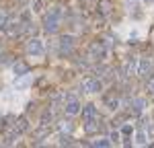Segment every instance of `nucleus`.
<instances>
[{"instance_id":"1","label":"nucleus","mask_w":154,"mask_h":148,"mask_svg":"<svg viewBox=\"0 0 154 148\" xmlns=\"http://www.w3.org/2000/svg\"><path fill=\"white\" fill-rule=\"evenodd\" d=\"M60 25V11H51L45 17V31H49V33H54L56 29H58Z\"/></svg>"},{"instance_id":"2","label":"nucleus","mask_w":154,"mask_h":148,"mask_svg":"<svg viewBox=\"0 0 154 148\" xmlns=\"http://www.w3.org/2000/svg\"><path fill=\"white\" fill-rule=\"evenodd\" d=\"M152 70V62L148 58H140L138 60V68H136V74L138 76H148V72Z\"/></svg>"},{"instance_id":"3","label":"nucleus","mask_w":154,"mask_h":148,"mask_svg":"<svg viewBox=\"0 0 154 148\" xmlns=\"http://www.w3.org/2000/svg\"><path fill=\"white\" fill-rule=\"evenodd\" d=\"M82 91L84 93H99L101 91V82L97 78H84L82 80Z\"/></svg>"},{"instance_id":"4","label":"nucleus","mask_w":154,"mask_h":148,"mask_svg":"<svg viewBox=\"0 0 154 148\" xmlns=\"http://www.w3.org/2000/svg\"><path fill=\"white\" fill-rule=\"evenodd\" d=\"M27 51H29L31 56H41V54H43L41 41H39V39H31V41L27 43Z\"/></svg>"},{"instance_id":"5","label":"nucleus","mask_w":154,"mask_h":148,"mask_svg":"<svg viewBox=\"0 0 154 148\" xmlns=\"http://www.w3.org/2000/svg\"><path fill=\"white\" fill-rule=\"evenodd\" d=\"M66 111H68L70 115H76V113L80 111V103H78L76 99H70V101L66 103Z\"/></svg>"},{"instance_id":"6","label":"nucleus","mask_w":154,"mask_h":148,"mask_svg":"<svg viewBox=\"0 0 154 148\" xmlns=\"http://www.w3.org/2000/svg\"><path fill=\"white\" fill-rule=\"evenodd\" d=\"M82 117L86 119V122H88V119H95L97 117V107L95 105H86V107L82 109Z\"/></svg>"},{"instance_id":"7","label":"nucleus","mask_w":154,"mask_h":148,"mask_svg":"<svg viewBox=\"0 0 154 148\" xmlns=\"http://www.w3.org/2000/svg\"><path fill=\"white\" fill-rule=\"evenodd\" d=\"M60 49H62V54H70L72 51V37H62Z\"/></svg>"},{"instance_id":"8","label":"nucleus","mask_w":154,"mask_h":148,"mask_svg":"<svg viewBox=\"0 0 154 148\" xmlns=\"http://www.w3.org/2000/svg\"><path fill=\"white\" fill-rule=\"evenodd\" d=\"M14 74H17V76L29 74V68H27V64H25V62H17V64H14Z\"/></svg>"},{"instance_id":"9","label":"nucleus","mask_w":154,"mask_h":148,"mask_svg":"<svg viewBox=\"0 0 154 148\" xmlns=\"http://www.w3.org/2000/svg\"><path fill=\"white\" fill-rule=\"evenodd\" d=\"M84 130H86L88 134H95L97 130H99V123H97L95 119H88V122H86V125H84Z\"/></svg>"},{"instance_id":"10","label":"nucleus","mask_w":154,"mask_h":148,"mask_svg":"<svg viewBox=\"0 0 154 148\" xmlns=\"http://www.w3.org/2000/svg\"><path fill=\"white\" fill-rule=\"evenodd\" d=\"M144 105H146V103H144V99H134V101H131V107H134L136 113H140V111L144 109Z\"/></svg>"},{"instance_id":"11","label":"nucleus","mask_w":154,"mask_h":148,"mask_svg":"<svg viewBox=\"0 0 154 148\" xmlns=\"http://www.w3.org/2000/svg\"><path fill=\"white\" fill-rule=\"evenodd\" d=\"M103 51H105V49H103L101 43H93V45H91V54H93V56H103Z\"/></svg>"},{"instance_id":"12","label":"nucleus","mask_w":154,"mask_h":148,"mask_svg":"<svg viewBox=\"0 0 154 148\" xmlns=\"http://www.w3.org/2000/svg\"><path fill=\"white\" fill-rule=\"evenodd\" d=\"M14 128H17V130H19V132H25V130H27V122H25L23 117H21V119H19V122L14 123Z\"/></svg>"},{"instance_id":"13","label":"nucleus","mask_w":154,"mask_h":148,"mask_svg":"<svg viewBox=\"0 0 154 148\" xmlns=\"http://www.w3.org/2000/svg\"><path fill=\"white\" fill-rule=\"evenodd\" d=\"M60 130L62 132H72V122H62L60 123Z\"/></svg>"},{"instance_id":"14","label":"nucleus","mask_w":154,"mask_h":148,"mask_svg":"<svg viewBox=\"0 0 154 148\" xmlns=\"http://www.w3.org/2000/svg\"><path fill=\"white\" fill-rule=\"evenodd\" d=\"M148 140H146V132H140L138 134V144H146Z\"/></svg>"},{"instance_id":"15","label":"nucleus","mask_w":154,"mask_h":148,"mask_svg":"<svg viewBox=\"0 0 154 148\" xmlns=\"http://www.w3.org/2000/svg\"><path fill=\"white\" fill-rule=\"evenodd\" d=\"M31 6H33V11H35V12L41 11V2H39V0H33V2H31Z\"/></svg>"},{"instance_id":"16","label":"nucleus","mask_w":154,"mask_h":148,"mask_svg":"<svg viewBox=\"0 0 154 148\" xmlns=\"http://www.w3.org/2000/svg\"><path fill=\"white\" fill-rule=\"evenodd\" d=\"M99 6H101V11H103V12H107V11H109V6H111V4H109L107 0H101V4H99Z\"/></svg>"},{"instance_id":"17","label":"nucleus","mask_w":154,"mask_h":148,"mask_svg":"<svg viewBox=\"0 0 154 148\" xmlns=\"http://www.w3.org/2000/svg\"><path fill=\"white\" fill-rule=\"evenodd\" d=\"M107 103H109V107H111V109H115V107L119 105V101H117V99H109Z\"/></svg>"},{"instance_id":"18","label":"nucleus","mask_w":154,"mask_h":148,"mask_svg":"<svg viewBox=\"0 0 154 148\" xmlns=\"http://www.w3.org/2000/svg\"><path fill=\"white\" fill-rule=\"evenodd\" d=\"M109 144H111L109 140H97L95 142V146H109Z\"/></svg>"},{"instance_id":"19","label":"nucleus","mask_w":154,"mask_h":148,"mask_svg":"<svg viewBox=\"0 0 154 148\" xmlns=\"http://www.w3.org/2000/svg\"><path fill=\"white\" fill-rule=\"evenodd\" d=\"M148 91H150V93H154V76L148 80Z\"/></svg>"},{"instance_id":"20","label":"nucleus","mask_w":154,"mask_h":148,"mask_svg":"<svg viewBox=\"0 0 154 148\" xmlns=\"http://www.w3.org/2000/svg\"><path fill=\"white\" fill-rule=\"evenodd\" d=\"M109 140H113V142H117V140H119V132H113V134H111V138H109Z\"/></svg>"},{"instance_id":"21","label":"nucleus","mask_w":154,"mask_h":148,"mask_svg":"<svg viewBox=\"0 0 154 148\" xmlns=\"http://www.w3.org/2000/svg\"><path fill=\"white\" fill-rule=\"evenodd\" d=\"M121 132H123V134H131V128H130V125H123V130H121Z\"/></svg>"},{"instance_id":"22","label":"nucleus","mask_w":154,"mask_h":148,"mask_svg":"<svg viewBox=\"0 0 154 148\" xmlns=\"http://www.w3.org/2000/svg\"><path fill=\"white\" fill-rule=\"evenodd\" d=\"M125 4H128V6H130V4L134 6V4H136V0H125Z\"/></svg>"},{"instance_id":"23","label":"nucleus","mask_w":154,"mask_h":148,"mask_svg":"<svg viewBox=\"0 0 154 148\" xmlns=\"http://www.w3.org/2000/svg\"><path fill=\"white\" fill-rule=\"evenodd\" d=\"M144 2H146V4H152V2H154V0H144Z\"/></svg>"}]
</instances>
